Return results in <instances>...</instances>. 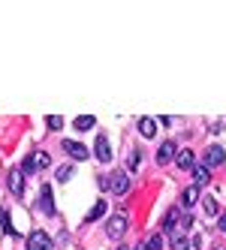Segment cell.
<instances>
[{
  "label": "cell",
  "mask_w": 226,
  "mask_h": 250,
  "mask_svg": "<svg viewBox=\"0 0 226 250\" xmlns=\"http://www.w3.org/2000/svg\"><path fill=\"white\" fill-rule=\"evenodd\" d=\"M175 154H178V145H175V142H163V145L157 148V163L166 166L169 160H175Z\"/></svg>",
  "instance_id": "8fae6325"
},
{
  "label": "cell",
  "mask_w": 226,
  "mask_h": 250,
  "mask_svg": "<svg viewBox=\"0 0 226 250\" xmlns=\"http://www.w3.org/2000/svg\"><path fill=\"white\" fill-rule=\"evenodd\" d=\"M27 250H55V241H51L42 229H33L27 235Z\"/></svg>",
  "instance_id": "277c9868"
},
{
  "label": "cell",
  "mask_w": 226,
  "mask_h": 250,
  "mask_svg": "<svg viewBox=\"0 0 226 250\" xmlns=\"http://www.w3.org/2000/svg\"><path fill=\"white\" fill-rule=\"evenodd\" d=\"M94 124H97V118H94V115H79V118L73 121V127H76V130H91Z\"/></svg>",
  "instance_id": "e0dca14e"
},
{
  "label": "cell",
  "mask_w": 226,
  "mask_h": 250,
  "mask_svg": "<svg viewBox=\"0 0 226 250\" xmlns=\"http://www.w3.org/2000/svg\"><path fill=\"white\" fill-rule=\"evenodd\" d=\"M133 250H145V241H142V244H136V247H133Z\"/></svg>",
  "instance_id": "4316f807"
},
{
  "label": "cell",
  "mask_w": 226,
  "mask_h": 250,
  "mask_svg": "<svg viewBox=\"0 0 226 250\" xmlns=\"http://www.w3.org/2000/svg\"><path fill=\"white\" fill-rule=\"evenodd\" d=\"M202 208H205L208 217H217V199H214V196H205V199H202Z\"/></svg>",
  "instance_id": "ac0fdd59"
},
{
  "label": "cell",
  "mask_w": 226,
  "mask_h": 250,
  "mask_svg": "<svg viewBox=\"0 0 226 250\" xmlns=\"http://www.w3.org/2000/svg\"><path fill=\"white\" fill-rule=\"evenodd\" d=\"M48 163H51V157L45 151H33L21 163V175H33V172H40V169H48Z\"/></svg>",
  "instance_id": "6da1fadb"
},
{
  "label": "cell",
  "mask_w": 226,
  "mask_h": 250,
  "mask_svg": "<svg viewBox=\"0 0 226 250\" xmlns=\"http://www.w3.org/2000/svg\"><path fill=\"white\" fill-rule=\"evenodd\" d=\"M6 184H9V193L15 196V199L24 196V175H21V169H12L9 178H6Z\"/></svg>",
  "instance_id": "52a82bcc"
},
{
  "label": "cell",
  "mask_w": 226,
  "mask_h": 250,
  "mask_svg": "<svg viewBox=\"0 0 226 250\" xmlns=\"http://www.w3.org/2000/svg\"><path fill=\"white\" fill-rule=\"evenodd\" d=\"M190 172H193V187H205L208 181H211V169H208L205 163H196Z\"/></svg>",
  "instance_id": "7c38bea8"
},
{
  "label": "cell",
  "mask_w": 226,
  "mask_h": 250,
  "mask_svg": "<svg viewBox=\"0 0 226 250\" xmlns=\"http://www.w3.org/2000/svg\"><path fill=\"white\" fill-rule=\"evenodd\" d=\"M45 124H48V130H61V127H63V118H61V115H48Z\"/></svg>",
  "instance_id": "7402d4cb"
},
{
  "label": "cell",
  "mask_w": 226,
  "mask_h": 250,
  "mask_svg": "<svg viewBox=\"0 0 226 250\" xmlns=\"http://www.w3.org/2000/svg\"><path fill=\"white\" fill-rule=\"evenodd\" d=\"M97 184H100V190H109V175H100Z\"/></svg>",
  "instance_id": "cb8c5ba5"
},
{
  "label": "cell",
  "mask_w": 226,
  "mask_h": 250,
  "mask_svg": "<svg viewBox=\"0 0 226 250\" xmlns=\"http://www.w3.org/2000/svg\"><path fill=\"white\" fill-rule=\"evenodd\" d=\"M6 220V208H0V223H3Z\"/></svg>",
  "instance_id": "484cf974"
},
{
  "label": "cell",
  "mask_w": 226,
  "mask_h": 250,
  "mask_svg": "<svg viewBox=\"0 0 226 250\" xmlns=\"http://www.w3.org/2000/svg\"><path fill=\"white\" fill-rule=\"evenodd\" d=\"M175 163H178V169L190 172V169L196 166V157H193V151H190V148H181V151L175 154Z\"/></svg>",
  "instance_id": "4fadbf2b"
},
{
  "label": "cell",
  "mask_w": 226,
  "mask_h": 250,
  "mask_svg": "<svg viewBox=\"0 0 226 250\" xmlns=\"http://www.w3.org/2000/svg\"><path fill=\"white\" fill-rule=\"evenodd\" d=\"M127 226H130L127 214H112L109 223H106V235H109L112 241H121V238H124V232H127Z\"/></svg>",
  "instance_id": "7a4b0ae2"
},
{
  "label": "cell",
  "mask_w": 226,
  "mask_h": 250,
  "mask_svg": "<svg viewBox=\"0 0 226 250\" xmlns=\"http://www.w3.org/2000/svg\"><path fill=\"white\" fill-rule=\"evenodd\" d=\"M109 193H115V196L130 193V175L127 172H112L109 175Z\"/></svg>",
  "instance_id": "3957f363"
},
{
  "label": "cell",
  "mask_w": 226,
  "mask_h": 250,
  "mask_svg": "<svg viewBox=\"0 0 226 250\" xmlns=\"http://www.w3.org/2000/svg\"><path fill=\"white\" fill-rule=\"evenodd\" d=\"M73 175H76V169H73V166H61L55 178H58V181H61V184H66V181H69V178H73Z\"/></svg>",
  "instance_id": "44dd1931"
},
{
  "label": "cell",
  "mask_w": 226,
  "mask_h": 250,
  "mask_svg": "<svg viewBox=\"0 0 226 250\" xmlns=\"http://www.w3.org/2000/svg\"><path fill=\"white\" fill-rule=\"evenodd\" d=\"M139 133H142L145 139H154V133H157V124H154V118H139Z\"/></svg>",
  "instance_id": "5bb4252c"
},
{
  "label": "cell",
  "mask_w": 226,
  "mask_h": 250,
  "mask_svg": "<svg viewBox=\"0 0 226 250\" xmlns=\"http://www.w3.org/2000/svg\"><path fill=\"white\" fill-rule=\"evenodd\" d=\"M40 211L45 214V217H55V193H51V187L48 184H42L40 187Z\"/></svg>",
  "instance_id": "8992f818"
},
{
  "label": "cell",
  "mask_w": 226,
  "mask_h": 250,
  "mask_svg": "<svg viewBox=\"0 0 226 250\" xmlns=\"http://www.w3.org/2000/svg\"><path fill=\"white\" fill-rule=\"evenodd\" d=\"M169 241H172V250H190V238L184 235H172Z\"/></svg>",
  "instance_id": "ffe728a7"
},
{
  "label": "cell",
  "mask_w": 226,
  "mask_h": 250,
  "mask_svg": "<svg viewBox=\"0 0 226 250\" xmlns=\"http://www.w3.org/2000/svg\"><path fill=\"white\" fill-rule=\"evenodd\" d=\"M139 160H142V154L133 151V154H130V163H127V169H130V172H136V169H139Z\"/></svg>",
  "instance_id": "603a6c76"
},
{
  "label": "cell",
  "mask_w": 226,
  "mask_h": 250,
  "mask_svg": "<svg viewBox=\"0 0 226 250\" xmlns=\"http://www.w3.org/2000/svg\"><path fill=\"white\" fill-rule=\"evenodd\" d=\"M94 154H97V160L100 163H112V145H109V139L106 136H97V145H94Z\"/></svg>",
  "instance_id": "ba28073f"
},
{
  "label": "cell",
  "mask_w": 226,
  "mask_h": 250,
  "mask_svg": "<svg viewBox=\"0 0 226 250\" xmlns=\"http://www.w3.org/2000/svg\"><path fill=\"white\" fill-rule=\"evenodd\" d=\"M103 214H106V202H103V199H97V205L88 211V217H84V223H94V220H100Z\"/></svg>",
  "instance_id": "2e32d148"
},
{
  "label": "cell",
  "mask_w": 226,
  "mask_h": 250,
  "mask_svg": "<svg viewBox=\"0 0 226 250\" xmlns=\"http://www.w3.org/2000/svg\"><path fill=\"white\" fill-rule=\"evenodd\" d=\"M217 229L226 232V214H220V217H217Z\"/></svg>",
  "instance_id": "d4e9b609"
},
{
  "label": "cell",
  "mask_w": 226,
  "mask_h": 250,
  "mask_svg": "<svg viewBox=\"0 0 226 250\" xmlns=\"http://www.w3.org/2000/svg\"><path fill=\"white\" fill-rule=\"evenodd\" d=\"M223 160H226V151L220 148V145H211L205 151V166L208 169H214V166H223Z\"/></svg>",
  "instance_id": "30bf717a"
},
{
  "label": "cell",
  "mask_w": 226,
  "mask_h": 250,
  "mask_svg": "<svg viewBox=\"0 0 226 250\" xmlns=\"http://www.w3.org/2000/svg\"><path fill=\"white\" fill-rule=\"evenodd\" d=\"M118 250H127V247H124V244H121V247H118Z\"/></svg>",
  "instance_id": "83f0119b"
},
{
  "label": "cell",
  "mask_w": 226,
  "mask_h": 250,
  "mask_svg": "<svg viewBox=\"0 0 226 250\" xmlns=\"http://www.w3.org/2000/svg\"><path fill=\"white\" fill-rule=\"evenodd\" d=\"M178 229H181V208H169L163 217V232H169V238H172V235H181Z\"/></svg>",
  "instance_id": "5b68a950"
},
{
  "label": "cell",
  "mask_w": 226,
  "mask_h": 250,
  "mask_svg": "<svg viewBox=\"0 0 226 250\" xmlns=\"http://www.w3.org/2000/svg\"><path fill=\"white\" fill-rule=\"evenodd\" d=\"M63 151L73 157V160H88V157H91V151L84 148L82 142H73V139H66V142H63Z\"/></svg>",
  "instance_id": "9c48e42d"
},
{
  "label": "cell",
  "mask_w": 226,
  "mask_h": 250,
  "mask_svg": "<svg viewBox=\"0 0 226 250\" xmlns=\"http://www.w3.org/2000/svg\"><path fill=\"white\" fill-rule=\"evenodd\" d=\"M199 202V187H187L184 193H181V205L184 208H193Z\"/></svg>",
  "instance_id": "9a60e30c"
},
{
  "label": "cell",
  "mask_w": 226,
  "mask_h": 250,
  "mask_svg": "<svg viewBox=\"0 0 226 250\" xmlns=\"http://www.w3.org/2000/svg\"><path fill=\"white\" fill-rule=\"evenodd\" d=\"M145 250H163V235H148V241H145Z\"/></svg>",
  "instance_id": "d6986e66"
}]
</instances>
